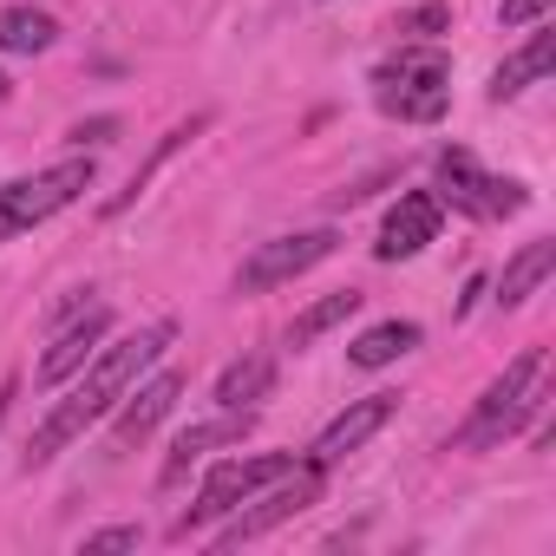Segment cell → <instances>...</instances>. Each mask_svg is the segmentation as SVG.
Instances as JSON below:
<instances>
[{"label":"cell","instance_id":"cell-2","mask_svg":"<svg viewBox=\"0 0 556 556\" xmlns=\"http://www.w3.org/2000/svg\"><path fill=\"white\" fill-rule=\"evenodd\" d=\"M374 99L387 118L439 125L452 105V60L439 47H400L387 66H374Z\"/></svg>","mask_w":556,"mask_h":556},{"label":"cell","instance_id":"cell-12","mask_svg":"<svg viewBox=\"0 0 556 556\" xmlns=\"http://www.w3.org/2000/svg\"><path fill=\"white\" fill-rule=\"evenodd\" d=\"M177 400H184V374H170V367H164V374H151L138 393H125V400L112 406V413H118V419H112V439H118V445L151 439V432H157V419H164Z\"/></svg>","mask_w":556,"mask_h":556},{"label":"cell","instance_id":"cell-15","mask_svg":"<svg viewBox=\"0 0 556 556\" xmlns=\"http://www.w3.org/2000/svg\"><path fill=\"white\" fill-rule=\"evenodd\" d=\"M549 268H556V242H549V236L523 242V249L504 262V275H497V308H523V302L549 282Z\"/></svg>","mask_w":556,"mask_h":556},{"label":"cell","instance_id":"cell-22","mask_svg":"<svg viewBox=\"0 0 556 556\" xmlns=\"http://www.w3.org/2000/svg\"><path fill=\"white\" fill-rule=\"evenodd\" d=\"M138 543H144V530H138V523H105V530H92L79 549L92 556V549H138Z\"/></svg>","mask_w":556,"mask_h":556},{"label":"cell","instance_id":"cell-10","mask_svg":"<svg viewBox=\"0 0 556 556\" xmlns=\"http://www.w3.org/2000/svg\"><path fill=\"white\" fill-rule=\"evenodd\" d=\"M105 334H112V308H99V302H92V308H79V315H73V328H60V334H53V348L40 354V387H66V380H73V374L105 348Z\"/></svg>","mask_w":556,"mask_h":556},{"label":"cell","instance_id":"cell-14","mask_svg":"<svg viewBox=\"0 0 556 556\" xmlns=\"http://www.w3.org/2000/svg\"><path fill=\"white\" fill-rule=\"evenodd\" d=\"M549 60H556V34H549L543 21H530V40H523V47H517V53H510V60H504L497 73H491V99L504 105V99L530 92V86H536V79L549 73Z\"/></svg>","mask_w":556,"mask_h":556},{"label":"cell","instance_id":"cell-9","mask_svg":"<svg viewBox=\"0 0 556 556\" xmlns=\"http://www.w3.org/2000/svg\"><path fill=\"white\" fill-rule=\"evenodd\" d=\"M439 223H445L439 190H400V203H393L387 223H380L374 255H380V262H413L426 242H439Z\"/></svg>","mask_w":556,"mask_h":556},{"label":"cell","instance_id":"cell-17","mask_svg":"<svg viewBox=\"0 0 556 556\" xmlns=\"http://www.w3.org/2000/svg\"><path fill=\"white\" fill-rule=\"evenodd\" d=\"M268 387H275V354H242V361H229L223 374H216V406H229V413H242V406H255V400H268Z\"/></svg>","mask_w":556,"mask_h":556},{"label":"cell","instance_id":"cell-3","mask_svg":"<svg viewBox=\"0 0 556 556\" xmlns=\"http://www.w3.org/2000/svg\"><path fill=\"white\" fill-rule=\"evenodd\" d=\"M543 406V348H523L517 361H504V374L478 393L471 419L458 426V452H484V445H504L530 413Z\"/></svg>","mask_w":556,"mask_h":556},{"label":"cell","instance_id":"cell-7","mask_svg":"<svg viewBox=\"0 0 556 556\" xmlns=\"http://www.w3.org/2000/svg\"><path fill=\"white\" fill-rule=\"evenodd\" d=\"M321 465H295V471H282L275 484H262V497H249L255 510H229V523L216 530V549H236V543H255V536H268L275 523H289V517H302V510H315L321 504Z\"/></svg>","mask_w":556,"mask_h":556},{"label":"cell","instance_id":"cell-26","mask_svg":"<svg viewBox=\"0 0 556 556\" xmlns=\"http://www.w3.org/2000/svg\"><path fill=\"white\" fill-rule=\"evenodd\" d=\"M0 99H14V79H8V73H0Z\"/></svg>","mask_w":556,"mask_h":556},{"label":"cell","instance_id":"cell-23","mask_svg":"<svg viewBox=\"0 0 556 556\" xmlns=\"http://www.w3.org/2000/svg\"><path fill=\"white\" fill-rule=\"evenodd\" d=\"M543 8H549V0H504L497 21H504V27H530V21H543Z\"/></svg>","mask_w":556,"mask_h":556},{"label":"cell","instance_id":"cell-13","mask_svg":"<svg viewBox=\"0 0 556 556\" xmlns=\"http://www.w3.org/2000/svg\"><path fill=\"white\" fill-rule=\"evenodd\" d=\"M242 432H249V406H242V413H229V406H223L216 419L184 426V432L170 439V458H164V471H157V478H164V484H184V471H190L197 458H210L216 445H242Z\"/></svg>","mask_w":556,"mask_h":556},{"label":"cell","instance_id":"cell-16","mask_svg":"<svg viewBox=\"0 0 556 556\" xmlns=\"http://www.w3.org/2000/svg\"><path fill=\"white\" fill-rule=\"evenodd\" d=\"M197 131H210V112H197V118H184V125H170V131L157 138V151H151V157H144V164L131 170V184H125V190H118V197L105 203V216H118V210H131V203H138V197L151 190V177H157V170H164V164H170V157H177V151H184V144H190Z\"/></svg>","mask_w":556,"mask_h":556},{"label":"cell","instance_id":"cell-4","mask_svg":"<svg viewBox=\"0 0 556 556\" xmlns=\"http://www.w3.org/2000/svg\"><path fill=\"white\" fill-rule=\"evenodd\" d=\"M282 471H295V452H249V458H223V465H210V478H203L197 504L170 523V536H197L203 523H216V517L242 510L262 484H275Z\"/></svg>","mask_w":556,"mask_h":556},{"label":"cell","instance_id":"cell-6","mask_svg":"<svg viewBox=\"0 0 556 556\" xmlns=\"http://www.w3.org/2000/svg\"><path fill=\"white\" fill-rule=\"evenodd\" d=\"M439 203H452L478 223H497V216H517L530 203V190L517 177H491L465 144H445L439 151Z\"/></svg>","mask_w":556,"mask_h":556},{"label":"cell","instance_id":"cell-11","mask_svg":"<svg viewBox=\"0 0 556 556\" xmlns=\"http://www.w3.org/2000/svg\"><path fill=\"white\" fill-rule=\"evenodd\" d=\"M393 413H400V393H367V400H354L341 419H328V432L315 439L308 465H321V471H328V465H341V458H348V452H361V445L393 419Z\"/></svg>","mask_w":556,"mask_h":556},{"label":"cell","instance_id":"cell-19","mask_svg":"<svg viewBox=\"0 0 556 556\" xmlns=\"http://www.w3.org/2000/svg\"><path fill=\"white\" fill-rule=\"evenodd\" d=\"M60 40V21L40 8H0V53H47Z\"/></svg>","mask_w":556,"mask_h":556},{"label":"cell","instance_id":"cell-24","mask_svg":"<svg viewBox=\"0 0 556 556\" xmlns=\"http://www.w3.org/2000/svg\"><path fill=\"white\" fill-rule=\"evenodd\" d=\"M118 118H92V125H73V144H112Z\"/></svg>","mask_w":556,"mask_h":556},{"label":"cell","instance_id":"cell-25","mask_svg":"<svg viewBox=\"0 0 556 556\" xmlns=\"http://www.w3.org/2000/svg\"><path fill=\"white\" fill-rule=\"evenodd\" d=\"M8 400H14V380H8V387H0V426H8Z\"/></svg>","mask_w":556,"mask_h":556},{"label":"cell","instance_id":"cell-20","mask_svg":"<svg viewBox=\"0 0 556 556\" xmlns=\"http://www.w3.org/2000/svg\"><path fill=\"white\" fill-rule=\"evenodd\" d=\"M348 315H361V289H334V295H321L315 308H302L295 321H289V348H315L328 328H341Z\"/></svg>","mask_w":556,"mask_h":556},{"label":"cell","instance_id":"cell-21","mask_svg":"<svg viewBox=\"0 0 556 556\" xmlns=\"http://www.w3.org/2000/svg\"><path fill=\"white\" fill-rule=\"evenodd\" d=\"M445 27H452V8H439V0H432V8L400 14V34H406V40H426V34H445Z\"/></svg>","mask_w":556,"mask_h":556},{"label":"cell","instance_id":"cell-1","mask_svg":"<svg viewBox=\"0 0 556 556\" xmlns=\"http://www.w3.org/2000/svg\"><path fill=\"white\" fill-rule=\"evenodd\" d=\"M177 341V321H151V328H138V334H125V341H112V348H99L86 367H79V387L34 426V439H27V471H40V465H53L73 439H86V426H99L131 387H138V374L144 367H157L164 361V348Z\"/></svg>","mask_w":556,"mask_h":556},{"label":"cell","instance_id":"cell-5","mask_svg":"<svg viewBox=\"0 0 556 556\" xmlns=\"http://www.w3.org/2000/svg\"><path fill=\"white\" fill-rule=\"evenodd\" d=\"M86 190H92V157H60V164H47L34 177L0 184V242L21 236V229H34V223H47V216H60Z\"/></svg>","mask_w":556,"mask_h":556},{"label":"cell","instance_id":"cell-8","mask_svg":"<svg viewBox=\"0 0 556 556\" xmlns=\"http://www.w3.org/2000/svg\"><path fill=\"white\" fill-rule=\"evenodd\" d=\"M341 249V229H295V236H268V242H255L249 249V262L236 268V289L242 295H268V289H282V282H295V275H308L315 262H328Z\"/></svg>","mask_w":556,"mask_h":556},{"label":"cell","instance_id":"cell-18","mask_svg":"<svg viewBox=\"0 0 556 556\" xmlns=\"http://www.w3.org/2000/svg\"><path fill=\"white\" fill-rule=\"evenodd\" d=\"M419 348V321H374L367 334H354V348H348V361L354 367H393L400 354H413Z\"/></svg>","mask_w":556,"mask_h":556}]
</instances>
